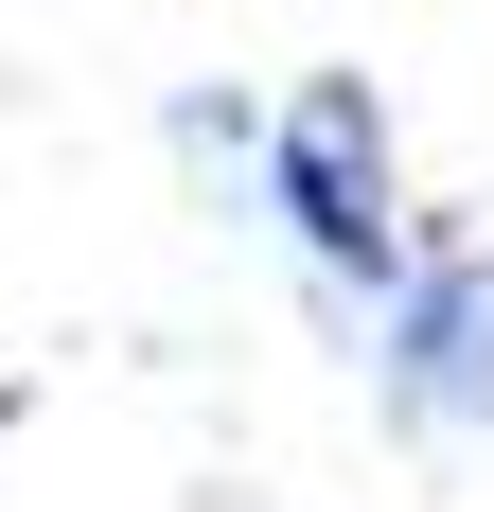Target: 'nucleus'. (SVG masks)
Segmentation results:
<instances>
[{
	"label": "nucleus",
	"instance_id": "nucleus-1",
	"mask_svg": "<svg viewBox=\"0 0 494 512\" xmlns=\"http://www.w3.org/2000/svg\"><path fill=\"white\" fill-rule=\"evenodd\" d=\"M265 230H283V265H300V301L336 318H371L406 283V248H424V212H406V142H389V106H371V71H300L283 106H265Z\"/></svg>",
	"mask_w": 494,
	"mask_h": 512
},
{
	"label": "nucleus",
	"instance_id": "nucleus-2",
	"mask_svg": "<svg viewBox=\"0 0 494 512\" xmlns=\"http://www.w3.org/2000/svg\"><path fill=\"white\" fill-rule=\"evenodd\" d=\"M371 407L406 424V442H494V248L477 230H424L406 248V283L371 318Z\"/></svg>",
	"mask_w": 494,
	"mask_h": 512
}]
</instances>
